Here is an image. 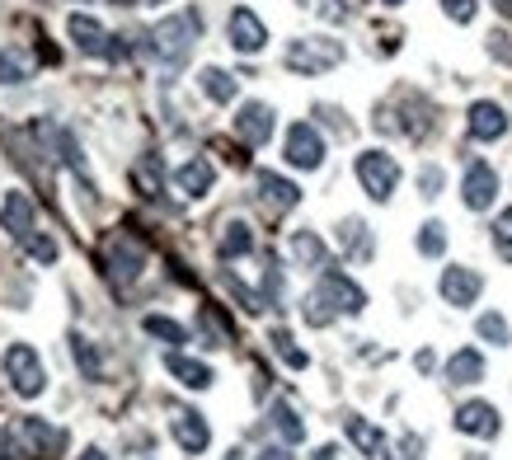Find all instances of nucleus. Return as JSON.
Here are the masks:
<instances>
[{"instance_id":"obj_1","label":"nucleus","mask_w":512,"mask_h":460,"mask_svg":"<svg viewBox=\"0 0 512 460\" xmlns=\"http://www.w3.org/2000/svg\"><path fill=\"white\" fill-rule=\"evenodd\" d=\"M198 33H202V15H198V10H179V15L160 19L146 43H151V52H156V62L174 71V66L188 62V52H193V43H198Z\"/></svg>"},{"instance_id":"obj_2","label":"nucleus","mask_w":512,"mask_h":460,"mask_svg":"<svg viewBox=\"0 0 512 460\" xmlns=\"http://www.w3.org/2000/svg\"><path fill=\"white\" fill-rule=\"evenodd\" d=\"M282 62L296 76H325V71H334L343 62V43L339 38H296V43H287Z\"/></svg>"},{"instance_id":"obj_3","label":"nucleus","mask_w":512,"mask_h":460,"mask_svg":"<svg viewBox=\"0 0 512 460\" xmlns=\"http://www.w3.org/2000/svg\"><path fill=\"white\" fill-rule=\"evenodd\" d=\"M353 174L357 184H362V193L372 202H390L395 198V188H400V160L386 151H362L353 160Z\"/></svg>"},{"instance_id":"obj_4","label":"nucleus","mask_w":512,"mask_h":460,"mask_svg":"<svg viewBox=\"0 0 512 460\" xmlns=\"http://www.w3.org/2000/svg\"><path fill=\"white\" fill-rule=\"evenodd\" d=\"M5 376L15 385V395H24V399H38L47 390V367L33 343H10L5 348Z\"/></svg>"},{"instance_id":"obj_5","label":"nucleus","mask_w":512,"mask_h":460,"mask_svg":"<svg viewBox=\"0 0 512 460\" xmlns=\"http://www.w3.org/2000/svg\"><path fill=\"white\" fill-rule=\"evenodd\" d=\"M315 292L334 306V315H362V310H367V292H362L348 273H339V268H325L320 282H315Z\"/></svg>"},{"instance_id":"obj_6","label":"nucleus","mask_w":512,"mask_h":460,"mask_svg":"<svg viewBox=\"0 0 512 460\" xmlns=\"http://www.w3.org/2000/svg\"><path fill=\"white\" fill-rule=\"evenodd\" d=\"M498 198V174L489 160H470L466 174H461V202L470 212H489Z\"/></svg>"},{"instance_id":"obj_7","label":"nucleus","mask_w":512,"mask_h":460,"mask_svg":"<svg viewBox=\"0 0 512 460\" xmlns=\"http://www.w3.org/2000/svg\"><path fill=\"white\" fill-rule=\"evenodd\" d=\"M226 38H231L235 52H245V57H254V52H264L268 47V24L249 5H235L231 19H226Z\"/></svg>"},{"instance_id":"obj_8","label":"nucleus","mask_w":512,"mask_h":460,"mask_svg":"<svg viewBox=\"0 0 512 460\" xmlns=\"http://www.w3.org/2000/svg\"><path fill=\"white\" fill-rule=\"evenodd\" d=\"M437 292H442V301L456 310H466L480 301L484 292V277L475 273V268H466V263H451V268H442V282H437Z\"/></svg>"},{"instance_id":"obj_9","label":"nucleus","mask_w":512,"mask_h":460,"mask_svg":"<svg viewBox=\"0 0 512 460\" xmlns=\"http://www.w3.org/2000/svg\"><path fill=\"white\" fill-rule=\"evenodd\" d=\"M66 33H71V43H76L85 57H123V47H113L109 29L94 15H71L66 19Z\"/></svg>"},{"instance_id":"obj_10","label":"nucleus","mask_w":512,"mask_h":460,"mask_svg":"<svg viewBox=\"0 0 512 460\" xmlns=\"http://www.w3.org/2000/svg\"><path fill=\"white\" fill-rule=\"evenodd\" d=\"M273 127H278V113H273L264 99H249V104H240V113H235V137L245 141V146H268Z\"/></svg>"},{"instance_id":"obj_11","label":"nucleus","mask_w":512,"mask_h":460,"mask_svg":"<svg viewBox=\"0 0 512 460\" xmlns=\"http://www.w3.org/2000/svg\"><path fill=\"white\" fill-rule=\"evenodd\" d=\"M287 165L292 169H320L325 165V137L311 123L287 127Z\"/></svg>"},{"instance_id":"obj_12","label":"nucleus","mask_w":512,"mask_h":460,"mask_svg":"<svg viewBox=\"0 0 512 460\" xmlns=\"http://www.w3.org/2000/svg\"><path fill=\"white\" fill-rule=\"evenodd\" d=\"M451 423H456V432H466V437H484V442L503 432V414H498L489 399H466V404L456 409Z\"/></svg>"},{"instance_id":"obj_13","label":"nucleus","mask_w":512,"mask_h":460,"mask_svg":"<svg viewBox=\"0 0 512 460\" xmlns=\"http://www.w3.org/2000/svg\"><path fill=\"white\" fill-rule=\"evenodd\" d=\"M0 226H5V235L10 240H29L33 230H38V212H33V198L29 193H19V188H10L5 193V202H0Z\"/></svg>"},{"instance_id":"obj_14","label":"nucleus","mask_w":512,"mask_h":460,"mask_svg":"<svg viewBox=\"0 0 512 460\" xmlns=\"http://www.w3.org/2000/svg\"><path fill=\"white\" fill-rule=\"evenodd\" d=\"M170 428H174V442L184 446L188 456H202V451L212 446V428H207V418H202L198 409H174Z\"/></svg>"},{"instance_id":"obj_15","label":"nucleus","mask_w":512,"mask_h":460,"mask_svg":"<svg viewBox=\"0 0 512 460\" xmlns=\"http://www.w3.org/2000/svg\"><path fill=\"white\" fill-rule=\"evenodd\" d=\"M466 132H470V141H498L508 132V113L494 99H475L466 113Z\"/></svg>"},{"instance_id":"obj_16","label":"nucleus","mask_w":512,"mask_h":460,"mask_svg":"<svg viewBox=\"0 0 512 460\" xmlns=\"http://www.w3.org/2000/svg\"><path fill=\"white\" fill-rule=\"evenodd\" d=\"M174 184H179V193H184V198H207V193H212V184H217V169H212V160L193 155V160H184V165L174 169Z\"/></svg>"},{"instance_id":"obj_17","label":"nucleus","mask_w":512,"mask_h":460,"mask_svg":"<svg viewBox=\"0 0 512 460\" xmlns=\"http://www.w3.org/2000/svg\"><path fill=\"white\" fill-rule=\"evenodd\" d=\"M343 432H348V442H353L367 460H386V446L390 442H386V432L376 428V423H367L362 414H348V418H343Z\"/></svg>"},{"instance_id":"obj_18","label":"nucleus","mask_w":512,"mask_h":460,"mask_svg":"<svg viewBox=\"0 0 512 460\" xmlns=\"http://www.w3.org/2000/svg\"><path fill=\"white\" fill-rule=\"evenodd\" d=\"M259 198H264L268 212H292L296 202H301V188H296L292 179L273 174V169H264V174H259Z\"/></svg>"},{"instance_id":"obj_19","label":"nucleus","mask_w":512,"mask_h":460,"mask_svg":"<svg viewBox=\"0 0 512 460\" xmlns=\"http://www.w3.org/2000/svg\"><path fill=\"white\" fill-rule=\"evenodd\" d=\"M165 371H170L179 385H188V390H207V385H212V367L188 353H165Z\"/></svg>"},{"instance_id":"obj_20","label":"nucleus","mask_w":512,"mask_h":460,"mask_svg":"<svg viewBox=\"0 0 512 460\" xmlns=\"http://www.w3.org/2000/svg\"><path fill=\"white\" fill-rule=\"evenodd\" d=\"M141 268H146V249L132 245L127 235H118V245H113V277L127 287V282H137L141 277Z\"/></svg>"},{"instance_id":"obj_21","label":"nucleus","mask_w":512,"mask_h":460,"mask_svg":"<svg viewBox=\"0 0 512 460\" xmlns=\"http://www.w3.org/2000/svg\"><path fill=\"white\" fill-rule=\"evenodd\" d=\"M447 381L451 385H480L484 381V357L480 348H461L447 357Z\"/></svg>"},{"instance_id":"obj_22","label":"nucleus","mask_w":512,"mask_h":460,"mask_svg":"<svg viewBox=\"0 0 512 460\" xmlns=\"http://www.w3.org/2000/svg\"><path fill=\"white\" fill-rule=\"evenodd\" d=\"M339 245L343 254H353V259H372V230L362 216H343L339 221Z\"/></svg>"},{"instance_id":"obj_23","label":"nucleus","mask_w":512,"mask_h":460,"mask_svg":"<svg viewBox=\"0 0 512 460\" xmlns=\"http://www.w3.org/2000/svg\"><path fill=\"white\" fill-rule=\"evenodd\" d=\"M292 259L301 263V268H320V273H325L329 249H325V240H320L315 230H296L292 235Z\"/></svg>"},{"instance_id":"obj_24","label":"nucleus","mask_w":512,"mask_h":460,"mask_svg":"<svg viewBox=\"0 0 512 460\" xmlns=\"http://www.w3.org/2000/svg\"><path fill=\"white\" fill-rule=\"evenodd\" d=\"M198 85H202V94H207L212 104H231L235 94H240L235 76H226L221 66H202V71H198Z\"/></svg>"},{"instance_id":"obj_25","label":"nucleus","mask_w":512,"mask_h":460,"mask_svg":"<svg viewBox=\"0 0 512 460\" xmlns=\"http://www.w3.org/2000/svg\"><path fill=\"white\" fill-rule=\"evenodd\" d=\"M33 80V57L24 47H0V85H24Z\"/></svg>"},{"instance_id":"obj_26","label":"nucleus","mask_w":512,"mask_h":460,"mask_svg":"<svg viewBox=\"0 0 512 460\" xmlns=\"http://www.w3.org/2000/svg\"><path fill=\"white\" fill-rule=\"evenodd\" d=\"M217 249H221V259H245L249 249H254V230H249V221H226Z\"/></svg>"},{"instance_id":"obj_27","label":"nucleus","mask_w":512,"mask_h":460,"mask_svg":"<svg viewBox=\"0 0 512 460\" xmlns=\"http://www.w3.org/2000/svg\"><path fill=\"white\" fill-rule=\"evenodd\" d=\"M268 423L278 428V437H282V442H287V446L306 442V423L296 418V409H292V404H287V399H278V404L268 409Z\"/></svg>"},{"instance_id":"obj_28","label":"nucleus","mask_w":512,"mask_h":460,"mask_svg":"<svg viewBox=\"0 0 512 460\" xmlns=\"http://www.w3.org/2000/svg\"><path fill=\"white\" fill-rule=\"evenodd\" d=\"M10 432H19V437H29L33 456H38V451H57V446H62V432H57V428H47L43 418H19V423H15Z\"/></svg>"},{"instance_id":"obj_29","label":"nucleus","mask_w":512,"mask_h":460,"mask_svg":"<svg viewBox=\"0 0 512 460\" xmlns=\"http://www.w3.org/2000/svg\"><path fill=\"white\" fill-rule=\"evenodd\" d=\"M71 357H76V367H80V376H85V381H104V362H99V353H94L90 338L71 334Z\"/></svg>"},{"instance_id":"obj_30","label":"nucleus","mask_w":512,"mask_h":460,"mask_svg":"<svg viewBox=\"0 0 512 460\" xmlns=\"http://www.w3.org/2000/svg\"><path fill=\"white\" fill-rule=\"evenodd\" d=\"M475 334L484 338V343H494V348H508L512 343V324L498 315V310H484L480 320H475Z\"/></svg>"},{"instance_id":"obj_31","label":"nucleus","mask_w":512,"mask_h":460,"mask_svg":"<svg viewBox=\"0 0 512 460\" xmlns=\"http://www.w3.org/2000/svg\"><path fill=\"white\" fill-rule=\"evenodd\" d=\"M141 329H146L151 338H160V343H174V348H179V343H188V329L179 320H170V315H146V320H141Z\"/></svg>"},{"instance_id":"obj_32","label":"nucleus","mask_w":512,"mask_h":460,"mask_svg":"<svg viewBox=\"0 0 512 460\" xmlns=\"http://www.w3.org/2000/svg\"><path fill=\"white\" fill-rule=\"evenodd\" d=\"M442 249H447V226H442V221H423L419 226V254L423 259H442Z\"/></svg>"},{"instance_id":"obj_33","label":"nucleus","mask_w":512,"mask_h":460,"mask_svg":"<svg viewBox=\"0 0 512 460\" xmlns=\"http://www.w3.org/2000/svg\"><path fill=\"white\" fill-rule=\"evenodd\" d=\"M273 353H278L292 371H306V367H311V357H306L301 348H296V338L287 334V329H273Z\"/></svg>"},{"instance_id":"obj_34","label":"nucleus","mask_w":512,"mask_h":460,"mask_svg":"<svg viewBox=\"0 0 512 460\" xmlns=\"http://www.w3.org/2000/svg\"><path fill=\"white\" fill-rule=\"evenodd\" d=\"M494 254L503 263H512V207L494 216Z\"/></svg>"},{"instance_id":"obj_35","label":"nucleus","mask_w":512,"mask_h":460,"mask_svg":"<svg viewBox=\"0 0 512 460\" xmlns=\"http://www.w3.org/2000/svg\"><path fill=\"white\" fill-rule=\"evenodd\" d=\"M301 315H306V324L311 329H325V324H334V306H329L320 292H311L306 296V306H301Z\"/></svg>"},{"instance_id":"obj_36","label":"nucleus","mask_w":512,"mask_h":460,"mask_svg":"<svg viewBox=\"0 0 512 460\" xmlns=\"http://www.w3.org/2000/svg\"><path fill=\"white\" fill-rule=\"evenodd\" d=\"M24 249H29V259H38V263H57V240H52V235H38V230H33L29 240H24Z\"/></svg>"},{"instance_id":"obj_37","label":"nucleus","mask_w":512,"mask_h":460,"mask_svg":"<svg viewBox=\"0 0 512 460\" xmlns=\"http://www.w3.org/2000/svg\"><path fill=\"white\" fill-rule=\"evenodd\" d=\"M442 10H447L451 24H470L480 15V0H442Z\"/></svg>"},{"instance_id":"obj_38","label":"nucleus","mask_w":512,"mask_h":460,"mask_svg":"<svg viewBox=\"0 0 512 460\" xmlns=\"http://www.w3.org/2000/svg\"><path fill=\"white\" fill-rule=\"evenodd\" d=\"M137 184L146 188V198H156V193H160V160H141V165H137Z\"/></svg>"},{"instance_id":"obj_39","label":"nucleus","mask_w":512,"mask_h":460,"mask_svg":"<svg viewBox=\"0 0 512 460\" xmlns=\"http://www.w3.org/2000/svg\"><path fill=\"white\" fill-rule=\"evenodd\" d=\"M442 184H447V174H442L437 165H423L419 169V193H423V198H437V193H442Z\"/></svg>"},{"instance_id":"obj_40","label":"nucleus","mask_w":512,"mask_h":460,"mask_svg":"<svg viewBox=\"0 0 512 460\" xmlns=\"http://www.w3.org/2000/svg\"><path fill=\"white\" fill-rule=\"evenodd\" d=\"M400 451H404L400 460H423V437H414V432H409V437L400 442Z\"/></svg>"},{"instance_id":"obj_41","label":"nucleus","mask_w":512,"mask_h":460,"mask_svg":"<svg viewBox=\"0 0 512 460\" xmlns=\"http://www.w3.org/2000/svg\"><path fill=\"white\" fill-rule=\"evenodd\" d=\"M512 38L508 33H494V38H489V52H494V57H503V62H512Z\"/></svg>"},{"instance_id":"obj_42","label":"nucleus","mask_w":512,"mask_h":460,"mask_svg":"<svg viewBox=\"0 0 512 460\" xmlns=\"http://www.w3.org/2000/svg\"><path fill=\"white\" fill-rule=\"evenodd\" d=\"M254 460H292V451H287V446H264Z\"/></svg>"},{"instance_id":"obj_43","label":"nucleus","mask_w":512,"mask_h":460,"mask_svg":"<svg viewBox=\"0 0 512 460\" xmlns=\"http://www.w3.org/2000/svg\"><path fill=\"white\" fill-rule=\"evenodd\" d=\"M348 15V0H325V19H343Z\"/></svg>"},{"instance_id":"obj_44","label":"nucleus","mask_w":512,"mask_h":460,"mask_svg":"<svg viewBox=\"0 0 512 460\" xmlns=\"http://www.w3.org/2000/svg\"><path fill=\"white\" fill-rule=\"evenodd\" d=\"M311 460H343V451H339V446H320Z\"/></svg>"},{"instance_id":"obj_45","label":"nucleus","mask_w":512,"mask_h":460,"mask_svg":"<svg viewBox=\"0 0 512 460\" xmlns=\"http://www.w3.org/2000/svg\"><path fill=\"white\" fill-rule=\"evenodd\" d=\"M80 460H104V451H99V446H90V451H85Z\"/></svg>"},{"instance_id":"obj_46","label":"nucleus","mask_w":512,"mask_h":460,"mask_svg":"<svg viewBox=\"0 0 512 460\" xmlns=\"http://www.w3.org/2000/svg\"><path fill=\"white\" fill-rule=\"evenodd\" d=\"M113 5H123V10H132V5H146V0H113Z\"/></svg>"},{"instance_id":"obj_47","label":"nucleus","mask_w":512,"mask_h":460,"mask_svg":"<svg viewBox=\"0 0 512 460\" xmlns=\"http://www.w3.org/2000/svg\"><path fill=\"white\" fill-rule=\"evenodd\" d=\"M461 460H494V456H480V451H470V456H461Z\"/></svg>"},{"instance_id":"obj_48","label":"nucleus","mask_w":512,"mask_h":460,"mask_svg":"<svg viewBox=\"0 0 512 460\" xmlns=\"http://www.w3.org/2000/svg\"><path fill=\"white\" fill-rule=\"evenodd\" d=\"M494 5H498V10H508V15H512V0H494Z\"/></svg>"},{"instance_id":"obj_49","label":"nucleus","mask_w":512,"mask_h":460,"mask_svg":"<svg viewBox=\"0 0 512 460\" xmlns=\"http://www.w3.org/2000/svg\"><path fill=\"white\" fill-rule=\"evenodd\" d=\"M381 5H404V0H381Z\"/></svg>"},{"instance_id":"obj_50","label":"nucleus","mask_w":512,"mask_h":460,"mask_svg":"<svg viewBox=\"0 0 512 460\" xmlns=\"http://www.w3.org/2000/svg\"><path fill=\"white\" fill-rule=\"evenodd\" d=\"M146 5H165V0H146Z\"/></svg>"}]
</instances>
